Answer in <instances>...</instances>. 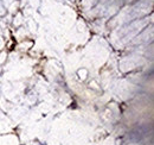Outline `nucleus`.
I'll list each match as a JSON object with an SVG mask.
<instances>
[]
</instances>
